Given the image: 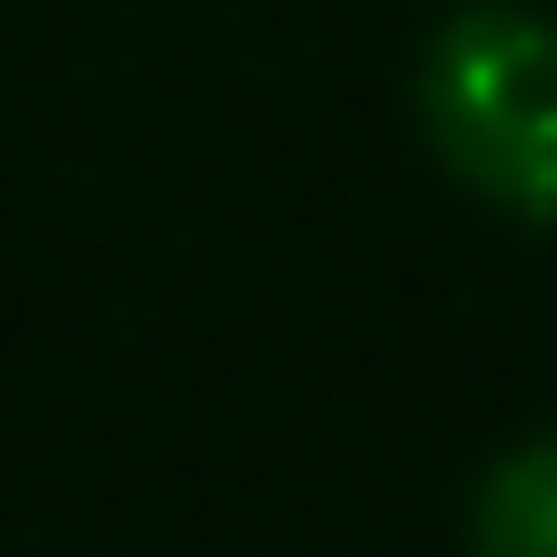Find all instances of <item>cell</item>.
I'll return each instance as SVG.
<instances>
[{
	"instance_id": "1",
	"label": "cell",
	"mask_w": 557,
	"mask_h": 557,
	"mask_svg": "<svg viewBox=\"0 0 557 557\" xmlns=\"http://www.w3.org/2000/svg\"><path fill=\"white\" fill-rule=\"evenodd\" d=\"M418 113L435 157L513 218H557V26L531 9H461L426 44Z\"/></svg>"
},
{
	"instance_id": "2",
	"label": "cell",
	"mask_w": 557,
	"mask_h": 557,
	"mask_svg": "<svg viewBox=\"0 0 557 557\" xmlns=\"http://www.w3.org/2000/svg\"><path fill=\"white\" fill-rule=\"evenodd\" d=\"M470 540H479V557H557V435H540L487 470Z\"/></svg>"
}]
</instances>
